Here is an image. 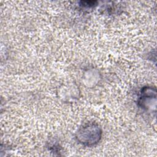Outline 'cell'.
I'll list each match as a JSON object with an SVG mask.
<instances>
[{
  "mask_svg": "<svg viewBox=\"0 0 157 157\" xmlns=\"http://www.w3.org/2000/svg\"><path fill=\"white\" fill-rule=\"evenodd\" d=\"M102 130L97 123H87L82 126L76 132V139L81 144L93 146L100 140Z\"/></svg>",
  "mask_w": 157,
  "mask_h": 157,
  "instance_id": "6da1fadb",
  "label": "cell"
},
{
  "mask_svg": "<svg viewBox=\"0 0 157 157\" xmlns=\"http://www.w3.org/2000/svg\"><path fill=\"white\" fill-rule=\"evenodd\" d=\"M156 88L151 86H145L141 90L139 104L142 108L146 110L155 109L156 102Z\"/></svg>",
  "mask_w": 157,
  "mask_h": 157,
  "instance_id": "7a4b0ae2",
  "label": "cell"
},
{
  "mask_svg": "<svg viewBox=\"0 0 157 157\" xmlns=\"http://www.w3.org/2000/svg\"><path fill=\"white\" fill-rule=\"evenodd\" d=\"M81 6L86 7H93L96 5L97 1H81Z\"/></svg>",
  "mask_w": 157,
  "mask_h": 157,
  "instance_id": "3957f363",
  "label": "cell"
}]
</instances>
